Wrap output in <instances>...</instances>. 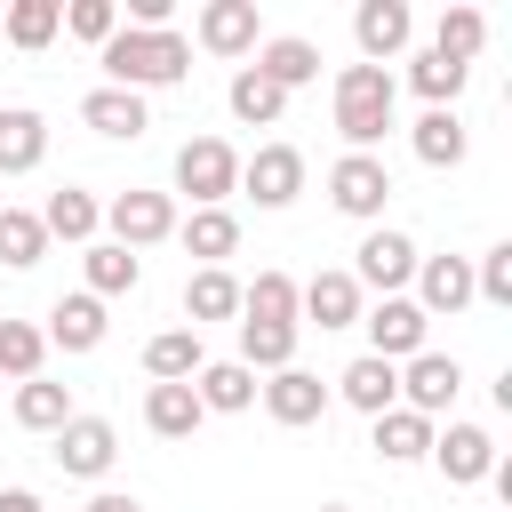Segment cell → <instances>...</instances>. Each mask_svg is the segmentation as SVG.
I'll use <instances>...</instances> for the list:
<instances>
[{"label":"cell","mask_w":512,"mask_h":512,"mask_svg":"<svg viewBox=\"0 0 512 512\" xmlns=\"http://www.w3.org/2000/svg\"><path fill=\"white\" fill-rule=\"evenodd\" d=\"M96 64H104V88H128V96H152V88H176L184 72H192V40L168 24V32H136V24H120L104 48H96Z\"/></svg>","instance_id":"cell-1"},{"label":"cell","mask_w":512,"mask_h":512,"mask_svg":"<svg viewBox=\"0 0 512 512\" xmlns=\"http://www.w3.org/2000/svg\"><path fill=\"white\" fill-rule=\"evenodd\" d=\"M240 320L296 328V280H288V272H256V280H240Z\"/></svg>","instance_id":"cell-37"},{"label":"cell","mask_w":512,"mask_h":512,"mask_svg":"<svg viewBox=\"0 0 512 512\" xmlns=\"http://www.w3.org/2000/svg\"><path fill=\"white\" fill-rule=\"evenodd\" d=\"M360 328H368V352H376V360H392V368H400V360H416V352H424V336H432V320H424L408 296H376V304L360 312Z\"/></svg>","instance_id":"cell-12"},{"label":"cell","mask_w":512,"mask_h":512,"mask_svg":"<svg viewBox=\"0 0 512 512\" xmlns=\"http://www.w3.org/2000/svg\"><path fill=\"white\" fill-rule=\"evenodd\" d=\"M352 40H360V64H384L392 72V56H408V40H416L408 0H360L352 8Z\"/></svg>","instance_id":"cell-14"},{"label":"cell","mask_w":512,"mask_h":512,"mask_svg":"<svg viewBox=\"0 0 512 512\" xmlns=\"http://www.w3.org/2000/svg\"><path fill=\"white\" fill-rule=\"evenodd\" d=\"M416 256H424V248H416L400 224H368L344 272L360 280V296H368V288H376V296H408V280H416Z\"/></svg>","instance_id":"cell-3"},{"label":"cell","mask_w":512,"mask_h":512,"mask_svg":"<svg viewBox=\"0 0 512 512\" xmlns=\"http://www.w3.org/2000/svg\"><path fill=\"white\" fill-rule=\"evenodd\" d=\"M224 104H232V120H240V128H280V112H288V96H280L256 64H240V72H232Z\"/></svg>","instance_id":"cell-33"},{"label":"cell","mask_w":512,"mask_h":512,"mask_svg":"<svg viewBox=\"0 0 512 512\" xmlns=\"http://www.w3.org/2000/svg\"><path fill=\"white\" fill-rule=\"evenodd\" d=\"M432 48H440L448 64H472V56L488 48V16H480L472 0H448V8L432 16Z\"/></svg>","instance_id":"cell-32"},{"label":"cell","mask_w":512,"mask_h":512,"mask_svg":"<svg viewBox=\"0 0 512 512\" xmlns=\"http://www.w3.org/2000/svg\"><path fill=\"white\" fill-rule=\"evenodd\" d=\"M408 152H416L424 168H464V160H472V128H464L456 112H416Z\"/></svg>","instance_id":"cell-24"},{"label":"cell","mask_w":512,"mask_h":512,"mask_svg":"<svg viewBox=\"0 0 512 512\" xmlns=\"http://www.w3.org/2000/svg\"><path fill=\"white\" fill-rule=\"evenodd\" d=\"M80 120H88L96 136H112V144H136V136L152 128V112H144V96H128V88H104V80H96V88L80 96Z\"/></svg>","instance_id":"cell-20"},{"label":"cell","mask_w":512,"mask_h":512,"mask_svg":"<svg viewBox=\"0 0 512 512\" xmlns=\"http://www.w3.org/2000/svg\"><path fill=\"white\" fill-rule=\"evenodd\" d=\"M456 392H464V360L456 352H416V360H400V408H416L424 424H440L448 408H456Z\"/></svg>","instance_id":"cell-7"},{"label":"cell","mask_w":512,"mask_h":512,"mask_svg":"<svg viewBox=\"0 0 512 512\" xmlns=\"http://www.w3.org/2000/svg\"><path fill=\"white\" fill-rule=\"evenodd\" d=\"M256 384H264V376L240 368V360H208V368L192 376V392H200L208 416H248V408H256Z\"/></svg>","instance_id":"cell-25"},{"label":"cell","mask_w":512,"mask_h":512,"mask_svg":"<svg viewBox=\"0 0 512 512\" xmlns=\"http://www.w3.org/2000/svg\"><path fill=\"white\" fill-rule=\"evenodd\" d=\"M432 464H440V480H448V488H480V480L496 472V432H488V424L448 416V424H432Z\"/></svg>","instance_id":"cell-8"},{"label":"cell","mask_w":512,"mask_h":512,"mask_svg":"<svg viewBox=\"0 0 512 512\" xmlns=\"http://www.w3.org/2000/svg\"><path fill=\"white\" fill-rule=\"evenodd\" d=\"M256 400H264V416H272V424H288V432H304V424H320V416H328V384H320L312 368H280V376H264V384H256Z\"/></svg>","instance_id":"cell-16"},{"label":"cell","mask_w":512,"mask_h":512,"mask_svg":"<svg viewBox=\"0 0 512 512\" xmlns=\"http://www.w3.org/2000/svg\"><path fill=\"white\" fill-rule=\"evenodd\" d=\"M200 368H208L200 328H160V336L144 344V376H152V384H192Z\"/></svg>","instance_id":"cell-28"},{"label":"cell","mask_w":512,"mask_h":512,"mask_svg":"<svg viewBox=\"0 0 512 512\" xmlns=\"http://www.w3.org/2000/svg\"><path fill=\"white\" fill-rule=\"evenodd\" d=\"M48 160V120L32 104H0V176H32Z\"/></svg>","instance_id":"cell-22"},{"label":"cell","mask_w":512,"mask_h":512,"mask_svg":"<svg viewBox=\"0 0 512 512\" xmlns=\"http://www.w3.org/2000/svg\"><path fill=\"white\" fill-rule=\"evenodd\" d=\"M48 456L64 464V480H104L120 464V432H112V416H72Z\"/></svg>","instance_id":"cell-13"},{"label":"cell","mask_w":512,"mask_h":512,"mask_svg":"<svg viewBox=\"0 0 512 512\" xmlns=\"http://www.w3.org/2000/svg\"><path fill=\"white\" fill-rule=\"evenodd\" d=\"M80 272H88V296L112 304V296H128V288L144 280V256H128L120 240H88V248H80Z\"/></svg>","instance_id":"cell-27"},{"label":"cell","mask_w":512,"mask_h":512,"mask_svg":"<svg viewBox=\"0 0 512 512\" xmlns=\"http://www.w3.org/2000/svg\"><path fill=\"white\" fill-rule=\"evenodd\" d=\"M296 336L304 328H272V320H240V368H256V376H280V368H296Z\"/></svg>","instance_id":"cell-34"},{"label":"cell","mask_w":512,"mask_h":512,"mask_svg":"<svg viewBox=\"0 0 512 512\" xmlns=\"http://www.w3.org/2000/svg\"><path fill=\"white\" fill-rule=\"evenodd\" d=\"M64 32L88 40V48H104L120 32V0H64Z\"/></svg>","instance_id":"cell-40"},{"label":"cell","mask_w":512,"mask_h":512,"mask_svg":"<svg viewBox=\"0 0 512 512\" xmlns=\"http://www.w3.org/2000/svg\"><path fill=\"white\" fill-rule=\"evenodd\" d=\"M104 328H112V312H104L88 288H72V296L48 304V328H40V336H48V352H96Z\"/></svg>","instance_id":"cell-17"},{"label":"cell","mask_w":512,"mask_h":512,"mask_svg":"<svg viewBox=\"0 0 512 512\" xmlns=\"http://www.w3.org/2000/svg\"><path fill=\"white\" fill-rule=\"evenodd\" d=\"M368 448L384 464H424L432 456V424L416 408H384V416H368Z\"/></svg>","instance_id":"cell-26"},{"label":"cell","mask_w":512,"mask_h":512,"mask_svg":"<svg viewBox=\"0 0 512 512\" xmlns=\"http://www.w3.org/2000/svg\"><path fill=\"white\" fill-rule=\"evenodd\" d=\"M384 200H392V168L384 152H344L328 168V208L352 216V224H384Z\"/></svg>","instance_id":"cell-5"},{"label":"cell","mask_w":512,"mask_h":512,"mask_svg":"<svg viewBox=\"0 0 512 512\" xmlns=\"http://www.w3.org/2000/svg\"><path fill=\"white\" fill-rule=\"evenodd\" d=\"M320 512H352V504H320Z\"/></svg>","instance_id":"cell-44"},{"label":"cell","mask_w":512,"mask_h":512,"mask_svg":"<svg viewBox=\"0 0 512 512\" xmlns=\"http://www.w3.org/2000/svg\"><path fill=\"white\" fill-rule=\"evenodd\" d=\"M328 400H344L360 416H384V408H400V368L376 360V352H360V360H344V376L328 384Z\"/></svg>","instance_id":"cell-18"},{"label":"cell","mask_w":512,"mask_h":512,"mask_svg":"<svg viewBox=\"0 0 512 512\" xmlns=\"http://www.w3.org/2000/svg\"><path fill=\"white\" fill-rule=\"evenodd\" d=\"M176 240H184V256H200V272H216L224 256H240V216L232 208H192V216H176Z\"/></svg>","instance_id":"cell-21"},{"label":"cell","mask_w":512,"mask_h":512,"mask_svg":"<svg viewBox=\"0 0 512 512\" xmlns=\"http://www.w3.org/2000/svg\"><path fill=\"white\" fill-rule=\"evenodd\" d=\"M240 192H248L256 208H296V192H304V152H296V144H256V152L240 160Z\"/></svg>","instance_id":"cell-10"},{"label":"cell","mask_w":512,"mask_h":512,"mask_svg":"<svg viewBox=\"0 0 512 512\" xmlns=\"http://www.w3.org/2000/svg\"><path fill=\"white\" fill-rule=\"evenodd\" d=\"M104 232H112L128 256H144V248L176 240V200H168V192H144V184H128V192H112V200H104Z\"/></svg>","instance_id":"cell-6"},{"label":"cell","mask_w":512,"mask_h":512,"mask_svg":"<svg viewBox=\"0 0 512 512\" xmlns=\"http://www.w3.org/2000/svg\"><path fill=\"white\" fill-rule=\"evenodd\" d=\"M256 72H264L280 96H296V88H312V80H320V48H312L304 32H280V40H264V48H256Z\"/></svg>","instance_id":"cell-23"},{"label":"cell","mask_w":512,"mask_h":512,"mask_svg":"<svg viewBox=\"0 0 512 512\" xmlns=\"http://www.w3.org/2000/svg\"><path fill=\"white\" fill-rule=\"evenodd\" d=\"M360 312H368V296H360V280H352L344 264L296 280V328H304V320H312V328H360Z\"/></svg>","instance_id":"cell-11"},{"label":"cell","mask_w":512,"mask_h":512,"mask_svg":"<svg viewBox=\"0 0 512 512\" xmlns=\"http://www.w3.org/2000/svg\"><path fill=\"white\" fill-rule=\"evenodd\" d=\"M464 80H472V64H448L440 48H416V56H408V88L424 96V112H456Z\"/></svg>","instance_id":"cell-30"},{"label":"cell","mask_w":512,"mask_h":512,"mask_svg":"<svg viewBox=\"0 0 512 512\" xmlns=\"http://www.w3.org/2000/svg\"><path fill=\"white\" fill-rule=\"evenodd\" d=\"M56 32H64V0H16V8L0 16V40L24 48V56H40Z\"/></svg>","instance_id":"cell-35"},{"label":"cell","mask_w":512,"mask_h":512,"mask_svg":"<svg viewBox=\"0 0 512 512\" xmlns=\"http://www.w3.org/2000/svg\"><path fill=\"white\" fill-rule=\"evenodd\" d=\"M144 424H152L160 440H192V432L208 424V408H200L192 384H144Z\"/></svg>","instance_id":"cell-29"},{"label":"cell","mask_w":512,"mask_h":512,"mask_svg":"<svg viewBox=\"0 0 512 512\" xmlns=\"http://www.w3.org/2000/svg\"><path fill=\"white\" fill-rule=\"evenodd\" d=\"M184 320L208 328V320H240V280L216 264V272H192L184 280Z\"/></svg>","instance_id":"cell-36"},{"label":"cell","mask_w":512,"mask_h":512,"mask_svg":"<svg viewBox=\"0 0 512 512\" xmlns=\"http://www.w3.org/2000/svg\"><path fill=\"white\" fill-rule=\"evenodd\" d=\"M72 416H80V408H72V384H56V376L16 384V424H24V432H48V440H56Z\"/></svg>","instance_id":"cell-31"},{"label":"cell","mask_w":512,"mask_h":512,"mask_svg":"<svg viewBox=\"0 0 512 512\" xmlns=\"http://www.w3.org/2000/svg\"><path fill=\"white\" fill-rule=\"evenodd\" d=\"M192 40H200L208 56H224V64H240V56L264 48V16H256V0H208V8L192 16Z\"/></svg>","instance_id":"cell-9"},{"label":"cell","mask_w":512,"mask_h":512,"mask_svg":"<svg viewBox=\"0 0 512 512\" xmlns=\"http://www.w3.org/2000/svg\"><path fill=\"white\" fill-rule=\"evenodd\" d=\"M424 320H456L472 304V256H416V296Z\"/></svg>","instance_id":"cell-15"},{"label":"cell","mask_w":512,"mask_h":512,"mask_svg":"<svg viewBox=\"0 0 512 512\" xmlns=\"http://www.w3.org/2000/svg\"><path fill=\"white\" fill-rule=\"evenodd\" d=\"M392 104H400V80L384 64H344L336 72V136H344V152H376L392 136Z\"/></svg>","instance_id":"cell-2"},{"label":"cell","mask_w":512,"mask_h":512,"mask_svg":"<svg viewBox=\"0 0 512 512\" xmlns=\"http://www.w3.org/2000/svg\"><path fill=\"white\" fill-rule=\"evenodd\" d=\"M40 256H48L40 216H32V208H0V264H8V272H32Z\"/></svg>","instance_id":"cell-39"},{"label":"cell","mask_w":512,"mask_h":512,"mask_svg":"<svg viewBox=\"0 0 512 512\" xmlns=\"http://www.w3.org/2000/svg\"><path fill=\"white\" fill-rule=\"evenodd\" d=\"M0 512H40V496L32 488H0Z\"/></svg>","instance_id":"cell-43"},{"label":"cell","mask_w":512,"mask_h":512,"mask_svg":"<svg viewBox=\"0 0 512 512\" xmlns=\"http://www.w3.org/2000/svg\"><path fill=\"white\" fill-rule=\"evenodd\" d=\"M48 368V336H40V320H0V376L8 384H32Z\"/></svg>","instance_id":"cell-38"},{"label":"cell","mask_w":512,"mask_h":512,"mask_svg":"<svg viewBox=\"0 0 512 512\" xmlns=\"http://www.w3.org/2000/svg\"><path fill=\"white\" fill-rule=\"evenodd\" d=\"M80 512H144V496H128V488H96Z\"/></svg>","instance_id":"cell-42"},{"label":"cell","mask_w":512,"mask_h":512,"mask_svg":"<svg viewBox=\"0 0 512 512\" xmlns=\"http://www.w3.org/2000/svg\"><path fill=\"white\" fill-rule=\"evenodd\" d=\"M32 216H40V232H48V240H72V248H88V240L104 232V200H96L88 184H64V192H48Z\"/></svg>","instance_id":"cell-19"},{"label":"cell","mask_w":512,"mask_h":512,"mask_svg":"<svg viewBox=\"0 0 512 512\" xmlns=\"http://www.w3.org/2000/svg\"><path fill=\"white\" fill-rule=\"evenodd\" d=\"M472 304H512V240L472 256Z\"/></svg>","instance_id":"cell-41"},{"label":"cell","mask_w":512,"mask_h":512,"mask_svg":"<svg viewBox=\"0 0 512 512\" xmlns=\"http://www.w3.org/2000/svg\"><path fill=\"white\" fill-rule=\"evenodd\" d=\"M176 192H184L192 208H224V200L240 192V152H232L224 136H192V144H176Z\"/></svg>","instance_id":"cell-4"}]
</instances>
